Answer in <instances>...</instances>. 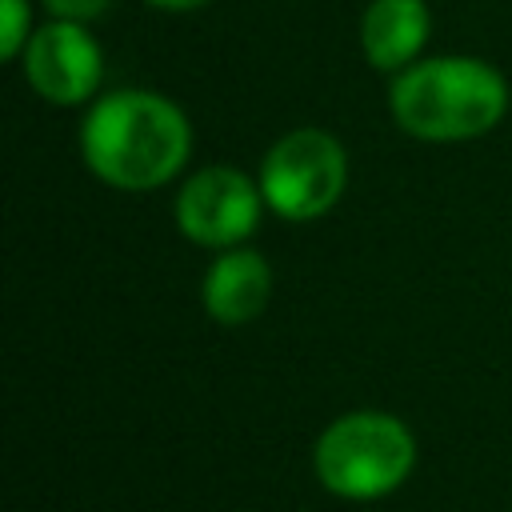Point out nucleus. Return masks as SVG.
<instances>
[{
    "mask_svg": "<svg viewBox=\"0 0 512 512\" xmlns=\"http://www.w3.org/2000/svg\"><path fill=\"white\" fill-rule=\"evenodd\" d=\"M144 4H152L160 12H196V8H204L212 0H144Z\"/></svg>",
    "mask_w": 512,
    "mask_h": 512,
    "instance_id": "nucleus-11",
    "label": "nucleus"
},
{
    "mask_svg": "<svg viewBox=\"0 0 512 512\" xmlns=\"http://www.w3.org/2000/svg\"><path fill=\"white\" fill-rule=\"evenodd\" d=\"M48 8L52 20H76V24H92L100 20L116 0H40Z\"/></svg>",
    "mask_w": 512,
    "mask_h": 512,
    "instance_id": "nucleus-10",
    "label": "nucleus"
},
{
    "mask_svg": "<svg viewBox=\"0 0 512 512\" xmlns=\"http://www.w3.org/2000/svg\"><path fill=\"white\" fill-rule=\"evenodd\" d=\"M316 480L340 500H380L392 496L416 468V436L412 428L376 408L336 416L312 448Z\"/></svg>",
    "mask_w": 512,
    "mask_h": 512,
    "instance_id": "nucleus-3",
    "label": "nucleus"
},
{
    "mask_svg": "<svg viewBox=\"0 0 512 512\" xmlns=\"http://www.w3.org/2000/svg\"><path fill=\"white\" fill-rule=\"evenodd\" d=\"M432 32L424 0H372L360 16V48L376 72H404L420 60Z\"/></svg>",
    "mask_w": 512,
    "mask_h": 512,
    "instance_id": "nucleus-8",
    "label": "nucleus"
},
{
    "mask_svg": "<svg viewBox=\"0 0 512 512\" xmlns=\"http://www.w3.org/2000/svg\"><path fill=\"white\" fill-rule=\"evenodd\" d=\"M256 180L268 212L280 220H320L348 188V152L324 128H296L264 152Z\"/></svg>",
    "mask_w": 512,
    "mask_h": 512,
    "instance_id": "nucleus-4",
    "label": "nucleus"
},
{
    "mask_svg": "<svg viewBox=\"0 0 512 512\" xmlns=\"http://www.w3.org/2000/svg\"><path fill=\"white\" fill-rule=\"evenodd\" d=\"M20 68H24L28 88L40 100L56 108H72L96 96L100 76H104V56L88 24L48 20L28 36L20 52Z\"/></svg>",
    "mask_w": 512,
    "mask_h": 512,
    "instance_id": "nucleus-6",
    "label": "nucleus"
},
{
    "mask_svg": "<svg viewBox=\"0 0 512 512\" xmlns=\"http://www.w3.org/2000/svg\"><path fill=\"white\" fill-rule=\"evenodd\" d=\"M80 156L100 184L152 192L184 172L192 156V124L176 100L148 88H120L84 112Z\"/></svg>",
    "mask_w": 512,
    "mask_h": 512,
    "instance_id": "nucleus-1",
    "label": "nucleus"
},
{
    "mask_svg": "<svg viewBox=\"0 0 512 512\" xmlns=\"http://www.w3.org/2000/svg\"><path fill=\"white\" fill-rule=\"evenodd\" d=\"M204 312L224 324V328H240L248 320H256L268 308L272 296V268L256 248H224L212 268L204 272Z\"/></svg>",
    "mask_w": 512,
    "mask_h": 512,
    "instance_id": "nucleus-7",
    "label": "nucleus"
},
{
    "mask_svg": "<svg viewBox=\"0 0 512 512\" xmlns=\"http://www.w3.org/2000/svg\"><path fill=\"white\" fill-rule=\"evenodd\" d=\"M260 180L232 164H212L192 172L176 192V228L200 248H236L244 244L264 216Z\"/></svg>",
    "mask_w": 512,
    "mask_h": 512,
    "instance_id": "nucleus-5",
    "label": "nucleus"
},
{
    "mask_svg": "<svg viewBox=\"0 0 512 512\" xmlns=\"http://www.w3.org/2000/svg\"><path fill=\"white\" fill-rule=\"evenodd\" d=\"M0 56L4 60H20L28 36L36 32L32 28V8L28 0H0Z\"/></svg>",
    "mask_w": 512,
    "mask_h": 512,
    "instance_id": "nucleus-9",
    "label": "nucleus"
},
{
    "mask_svg": "<svg viewBox=\"0 0 512 512\" xmlns=\"http://www.w3.org/2000/svg\"><path fill=\"white\" fill-rule=\"evenodd\" d=\"M396 124L428 144H460L492 132L508 112V80L476 56H428L396 72L388 88Z\"/></svg>",
    "mask_w": 512,
    "mask_h": 512,
    "instance_id": "nucleus-2",
    "label": "nucleus"
}]
</instances>
